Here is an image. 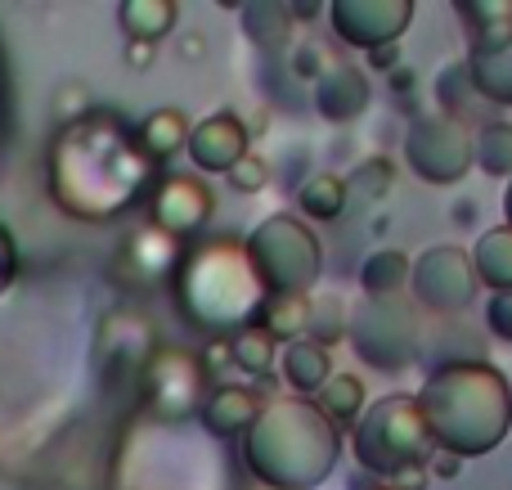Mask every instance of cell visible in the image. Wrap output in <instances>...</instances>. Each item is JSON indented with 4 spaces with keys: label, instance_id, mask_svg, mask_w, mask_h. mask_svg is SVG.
Wrapping results in <instances>:
<instances>
[{
    "label": "cell",
    "instance_id": "6da1fadb",
    "mask_svg": "<svg viewBox=\"0 0 512 490\" xmlns=\"http://www.w3.org/2000/svg\"><path fill=\"white\" fill-rule=\"evenodd\" d=\"M176 266H180V239L153 221L135 225L113 257V275L122 288H158Z\"/></svg>",
    "mask_w": 512,
    "mask_h": 490
},
{
    "label": "cell",
    "instance_id": "7a4b0ae2",
    "mask_svg": "<svg viewBox=\"0 0 512 490\" xmlns=\"http://www.w3.org/2000/svg\"><path fill=\"white\" fill-rule=\"evenodd\" d=\"M207 383V369L189 351H158L144 365V387H149V410L162 419L189 414L198 405V392Z\"/></svg>",
    "mask_w": 512,
    "mask_h": 490
},
{
    "label": "cell",
    "instance_id": "3957f363",
    "mask_svg": "<svg viewBox=\"0 0 512 490\" xmlns=\"http://www.w3.org/2000/svg\"><path fill=\"white\" fill-rule=\"evenodd\" d=\"M212 221V189L194 176H167L153 189V225H162L167 234L185 239V234L203 230Z\"/></svg>",
    "mask_w": 512,
    "mask_h": 490
},
{
    "label": "cell",
    "instance_id": "277c9868",
    "mask_svg": "<svg viewBox=\"0 0 512 490\" xmlns=\"http://www.w3.org/2000/svg\"><path fill=\"white\" fill-rule=\"evenodd\" d=\"M189 153H194L198 167H225L230 171L239 158H248V131H243L239 117L221 113V117H207L203 126L194 131V140H189Z\"/></svg>",
    "mask_w": 512,
    "mask_h": 490
},
{
    "label": "cell",
    "instance_id": "5b68a950",
    "mask_svg": "<svg viewBox=\"0 0 512 490\" xmlns=\"http://www.w3.org/2000/svg\"><path fill=\"white\" fill-rule=\"evenodd\" d=\"M185 135H189L185 113H180V108H158V113H149L140 126V149L149 153L153 162H167L185 149Z\"/></svg>",
    "mask_w": 512,
    "mask_h": 490
},
{
    "label": "cell",
    "instance_id": "8992f818",
    "mask_svg": "<svg viewBox=\"0 0 512 490\" xmlns=\"http://www.w3.org/2000/svg\"><path fill=\"white\" fill-rule=\"evenodd\" d=\"M261 329L270 333L274 342L306 333L310 329V302H306V293H279V297H270V302H265V311H261Z\"/></svg>",
    "mask_w": 512,
    "mask_h": 490
},
{
    "label": "cell",
    "instance_id": "52a82bcc",
    "mask_svg": "<svg viewBox=\"0 0 512 490\" xmlns=\"http://www.w3.org/2000/svg\"><path fill=\"white\" fill-rule=\"evenodd\" d=\"M256 414V396L243 392V387H221V392L212 396V405H207V428L212 432H239L248 428Z\"/></svg>",
    "mask_w": 512,
    "mask_h": 490
},
{
    "label": "cell",
    "instance_id": "ba28073f",
    "mask_svg": "<svg viewBox=\"0 0 512 490\" xmlns=\"http://www.w3.org/2000/svg\"><path fill=\"white\" fill-rule=\"evenodd\" d=\"M346 194H351V185L342 176H315L301 189V212H310L315 221H337L346 212Z\"/></svg>",
    "mask_w": 512,
    "mask_h": 490
},
{
    "label": "cell",
    "instance_id": "9c48e42d",
    "mask_svg": "<svg viewBox=\"0 0 512 490\" xmlns=\"http://www.w3.org/2000/svg\"><path fill=\"white\" fill-rule=\"evenodd\" d=\"M274 347L279 342L270 338V333L261 329V324H252V329H239L230 338V351H234V365L243 369V374H270V365H274Z\"/></svg>",
    "mask_w": 512,
    "mask_h": 490
},
{
    "label": "cell",
    "instance_id": "30bf717a",
    "mask_svg": "<svg viewBox=\"0 0 512 490\" xmlns=\"http://www.w3.org/2000/svg\"><path fill=\"white\" fill-rule=\"evenodd\" d=\"M122 18H126V32H131V41H140V45H153L158 36H167L171 32V23H176V5H126L122 9Z\"/></svg>",
    "mask_w": 512,
    "mask_h": 490
},
{
    "label": "cell",
    "instance_id": "8fae6325",
    "mask_svg": "<svg viewBox=\"0 0 512 490\" xmlns=\"http://www.w3.org/2000/svg\"><path fill=\"white\" fill-rule=\"evenodd\" d=\"M288 378L297 387H306V392H319V387L328 383V374H324V347H319V342H292V351H288Z\"/></svg>",
    "mask_w": 512,
    "mask_h": 490
},
{
    "label": "cell",
    "instance_id": "7c38bea8",
    "mask_svg": "<svg viewBox=\"0 0 512 490\" xmlns=\"http://www.w3.org/2000/svg\"><path fill=\"white\" fill-rule=\"evenodd\" d=\"M360 401H364V387L355 383L351 374H337L319 387V405H324V414H333V419H355Z\"/></svg>",
    "mask_w": 512,
    "mask_h": 490
},
{
    "label": "cell",
    "instance_id": "4fadbf2b",
    "mask_svg": "<svg viewBox=\"0 0 512 490\" xmlns=\"http://www.w3.org/2000/svg\"><path fill=\"white\" fill-rule=\"evenodd\" d=\"M230 185L239 189V194H256V189L270 185V162L256 158V153H248V158H239L230 167Z\"/></svg>",
    "mask_w": 512,
    "mask_h": 490
},
{
    "label": "cell",
    "instance_id": "5bb4252c",
    "mask_svg": "<svg viewBox=\"0 0 512 490\" xmlns=\"http://www.w3.org/2000/svg\"><path fill=\"white\" fill-rule=\"evenodd\" d=\"M396 490H427V468L423 464H400V473L391 477Z\"/></svg>",
    "mask_w": 512,
    "mask_h": 490
},
{
    "label": "cell",
    "instance_id": "9a60e30c",
    "mask_svg": "<svg viewBox=\"0 0 512 490\" xmlns=\"http://www.w3.org/2000/svg\"><path fill=\"white\" fill-rule=\"evenodd\" d=\"M221 365H234L230 338H221V342H212V347H207V360H203V369H221Z\"/></svg>",
    "mask_w": 512,
    "mask_h": 490
},
{
    "label": "cell",
    "instance_id": "2e32d148",
    "mask_svg": "<svg viewBox=\"0 0 512 490\" xmlns=\"http://www.w3.org/2000/svg\"><path fill=\"white\" fill-rule=\"evenodd\" d=\"M131 63H135V68H149V63H153V45H140V41H135V45H131Z\"/></svg>",
    "mask_w": 512,
    "mask_h": 490
},
{
    "label": "cell",
    "instance_id": "e0dca14e",
    "mask_svg": "<svg viewBox=\"0 0 512 490\" xmlns=\"http://www.w3.org/2000/svg\"><path fill=\"white\" fill-rule=\"evenodd\" d=\"M436 473H441V477H459V459H454V455H436Z\"/></svg>",
    "mask_w": 512,
    "mask_h": 490
}]
</instances>
